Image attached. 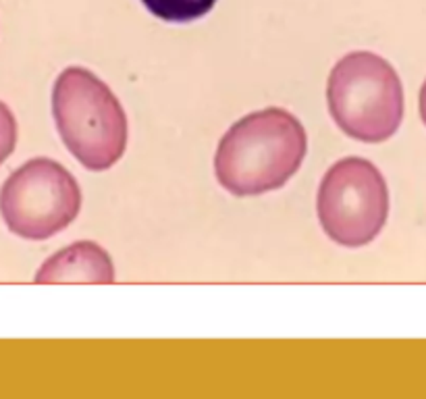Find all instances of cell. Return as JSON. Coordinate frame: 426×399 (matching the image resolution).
Returning a JSON list of instances; mask_svg holds the SVG:
<instances>
[{
    "label": "cell",
    "mask_w": 426,
    "mask_h": 399,
    "mask_svg": "<svg viewBox=\"0 0 426 399\" xmlns=\"http://www.w3.org/2000/svg\"><path fill=\"white\" fill-rule=\"evenodd\" d=\"M308 138L297 116L264 109L239 119L219 143L214 173L233 196H260L283 187L302 167Z\"/></svg>",
    "instance_id": "obj_1"
},
{
    "label": "cell",
    "mask_w": 426,
    "mask_h": 399,
    "mask_svg": "<svg viewBox=\"0 0 426 399\" xmlns=\"http://www.w3.org/2000/svg\"><path fill=\"white\" fill-rule=\"evenodd\" d=\"M53 114L67 150L89 171L125 154L127 116L111 87L84 67H69L53 87Z\"/></svg>",
    "instance_id": "obj_2"
},
{
    "label": "cell",
    "mask_w": 426,
    "mask_h": 399,
    "mask_svg": "<svg viewBox=\"0 0 426 399\" xmlns=\"http://www.w3.org/2000/svg\"><path fill=\"white\" fill-rule=\"evenodd\" d=\"M327 100L341 131L360 142L389 140L403 119L398 71L374 53H349L341 58L331 71Z\"/></svg>",
    "instance_id": "obj_3"
},
{
    "label": "cell",
    "mask_w": 426,
    "mask_h": 399,
    "mask_svg": "<svg viewBox=\"0 0 426 399\" xmlns=\"http://www.w3.org/2000/svg\"><path fill=\"white\" fill-rule=\"evenodd\" d=\"M82 208L75 177L50 158H33L9 175L0 187V214L11 233L48 239L69 227Z\"/></svg>",
    "instance_id": "obj_4"
},
{
    "label": "cell",
    "mask_w": 426,
    "mask_h": 399,
    "mask_svg": "<svg viewBox=\"0 0 426 399\" xmlns=\"http://www.w3.org/2000/svg\"><path fill=\"white\" fill-rule=\"evenodd\" d=\"M316 208L320 225L335 244L362 248L387 223V181L366 158H343L324 175Z\"/></svg>",
    "instance_id": "obj_5"
},
{
    "label": "cell",
    "mask_w": 426,
    "mask_h": 399,
    "mask_svg": "<svg viewBox=\"0 0 426 399\" xmlns=\"http://www.w3.org/2000/svg\"><path fill=\"white\" fill-rule=\"evenodd\" d=\"M38 283H113L114 266L104 248L77 241L50 256L36 275Z\"/></svg>",
    "instance_id": "obj_6"
},
{
    "label": "cell",
    "mask_w": 426,
    "mask_h": 399,
    "mask_svg": "<svg viewBox=\"0 0 426 399\" xmlns=\"http://www.w3.org/2000/svg\"><path fill=\"white\" fill-rule=\"evenodd\" d=\"M143 6L158 19L169 23H190L204 17L217 0H142Z\"/></svg>",
    "instance_id": "obj_7"
},
{
    "label": "cell",
    "mask_w": 426,
    "mask_h": 399,
    "mask_svg": "<svg viewBox=\"0 0 426 399\" xmlns=\"http://www.w3.org/2000/svg\"><path fill=\"white\" fill-rule=\"evenodd\" d=\"M17 143V121L11 109L0 102V165L13 154Z\"/></svg>",
    "instance_id": "obj_8"
},
{
    "label": "cell",
    "mask_w": 426,
    "mask_h": 399,
    "mask_svg": "<svg viewBox=\"0 0 426 399\" xmlns=\"http://www.w3.org/2000/svg\"><path fill=\"white\" fill-rule=\"evenodd\" d=\"M418 109H420V119L426 125V82L420 87V98H418Z\"/></svg>",
    "instance_id": "obj_9"
}]
</instances>
